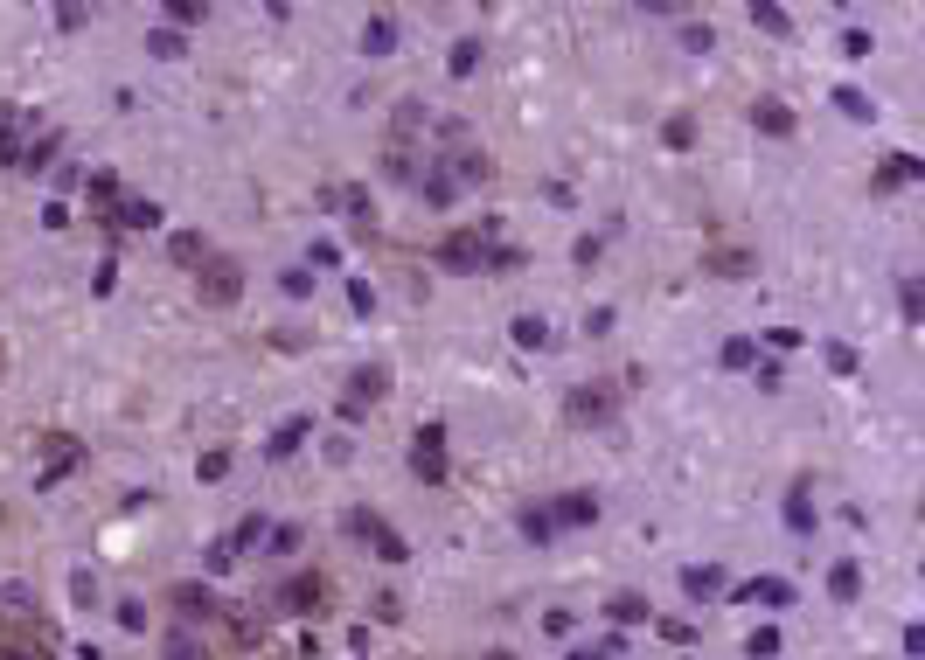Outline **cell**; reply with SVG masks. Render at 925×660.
<instances>
[{"instance_id": "obj_1", "label": "cell", "mask_w": 925, "mask_h": 660, "mask_svg": "<svg viewBox=\"0 0 925 660\" xmlns=\"http://www.w3.org/2000/svg\"><path fill=\"white\" fill-rule=\"evenodd\" d=\"M195 292H202V306H237V299H244V264L237 258H202Z\"/></svg>"}, {"instance_id": "obj_2", "label": "cell", "mask_w": 925, "mask_h": 660, "mask_svg": "<svg viewBox=\"0 0 925 660\" xmlns=\"http://www.w3.org/2000/svg\"><path fill=\"white\" fill-rule=\"evenodd\" d=\"M487 258H494V223L453 230V237L439 244V264H446V271H487Z\"/></svg>"}, {"instance_id": "obj_3", "label": "cell", "mask_w": 925, "mask_h": 660, "mask_svg": "<svg viewBox=\"0 0 925 660\" xmlns=\"http://www.w3.org/2000/svg\"><path fill=\"white\" fill-rule=\"evenodd\" d=\"M411 473H418L425 487H446V480H453V459H446V424H425V431L411 438Z\"/></svg>"}, {"instance_id": "obj_4", "label": "cell", "mask_w": 925, "mask_h": 660, "mask_svg": "<svg viewBox=\"0 0 925 660\" xmlns=\"http://www.w3.org/2000/svg\"><path fill=\"white\" fill-rule=\"evenodd\" d=\"M348 535H362V542H369V549H376L383 563H404V556H411V542H404L397 528L383 522L376 508H348Z\"/></svg>"}, {"instance_id": "obj_5", "label": "cell", "mask_w": 925, "mask_h": 660, "mask_svg": "<svg viewBox=\"0 0 925 660\" xmlns=\"http://www.w3.org/2000/svg\"><path fill=\"white\" fill-rule=\"evenodd\" d=\"M279 612H293V619H313V612H327V577H320V570H300V577H286V584H279Z\"/></svg>"}, {"instance_id": "obj_6", "label": "cell", "mask_w": 925, "mask_h": 660, "mask_svg": "<svg viewBox=\"0 0 925 660\" xmlns=\"http://www.w3.org/2000/svg\"><path fill=\"white\" fill-rule=\"evenodd\" d=\"M613 410H619V396L606 390V383H585V390L564 396V417H571L578 431H592V424H613Z\"/></svg>"}, {"instance_id": "obj_7", "label": "cell", "mask_w": 925, "mask_h": 660, "mask_svg": "<svg viewBox=\"0 0 925 660\" xmlns=\"http://www.w3.org/2000/svg\"><path fill=\"white\" fill-rule=\"evenodd\" d=\"M390 396V369L383 362H369V369H355L348 376V396H341V417H362L369 403H383Z\"/></svg>"}, {"instance_id": "obj_8", "label": "cell", "mask_w": 925, "mask_h": 660, "mask_svg": "<svg viewBox=\"0 0 925 660\" xmlns=\"http://www.w3.org/2000/svg\"><path fill=\"white\" fill-rule=\"evenodd\" d=\"M42 452H49V466L35 473V487H56V480H63V473H70V466L84 459V445H77L70 431H42Z\"/></svg>"}, {"instance_id": "obj_9", "label": "cell", "mask_w": 925, "mask_h": 660, "mask_svg": "<svg viewBox=\"0 0 925 660\" xmlns=\"http://www.w3.org/2000/svg\"><path fill=\"white\" fill-rule=\"evenodd\" d=\"M28 626V633H42V612H35V591L28 584H0V626Z\"/></svg>"}, {"instance_id": "obj_10", "label": "cell", "mask_w": 925, "mask_h": 660, "mask_svg": "<svg viewBox=\"0 0 925 660\" xmlns=\"http://www.w3.org/2000/svg\"><path fill=\"white\" fill-rule=\"evenodd\" d=\"M56 647V633L42 626V633H14V626H0V660H49Z\"/></svg>"}, {"instance_id": "obj_11", "label": "cell", "mask_w": 925, "mask_h": 660, "mask_svg": "<svg viewBox=\"0 0 925 660\" xmlns=\"http://www.w3.org/2000/svg\"><path fill=\"white\" fill-rule=\"evenodd\" d=\"M320 202H327V209H341V216H355V230H376V202H369L362 188H327Z\"/></svg>"}, {"instance_id": "obj_12", "label": "cell", "mask_w": 925, "mask_h": 660, "mask_svg": "<svg viewBox=\"0 0 925 660\" xmlns=\"http://www.w3.org/2000/svg\"><path fill=\"white\" fill-rule=\"evenodd\" d=\"M550 515H557V528H592L599 522V494H564Z\"/></svg>"}, {"instance_id": "obj_13", "label": "cell", "mask_w": 925, "mask_h": 660, "mask_svg": "<svg viewBox=\"0 0 925 660\" xmlns=\"http://www.w3.org/2000/svg\"><path fill=\"white\" fill-rule=\"evenodd\" d=\"M919 174H925V160H919V153H891V160L877 167V188H912Z\"/></svg>"}, {"instance_id": "obj_14", "label": "cell", "mask_w": 925, "mask_h": 660, "mask_svg": "<svg viewBox=\"0 0 925 660\" xmlns=\"http://www.w3.org/2000/svg\"><path fill=\"white\" fill-rule=\"evenodd\" d=\"M828 598H835V605H856V598H863V563H835V570H828Z\"/></svg>"}, {"instance_id": "obj_15", "label": "cell", "mask_w": 925, "mask_h": 660, "mask_svg": "<svg viewBox=\"0 0 925 660\" xmlns=\"http://www.w3.org/2000/svg\"><path fill=\"white\" fill-rule=\"evenodd\" d=\"M738 598H752V605H772V612H779V605H793V584H786V577H752Z\"/></svg>"}, {"instance_id": "obj_16", "label": "cell", "mask_w": 925, "mask_h": 660, "mask_svg": "<svg viewBox=\"0 0 925 660\" xmlns=\"http://www.w3.org/2000/svg\"><path fill=\"white\" fill-rule=\"evenodd\" d=\"M362 49H369V56H390V49H397V21H390V14H369V21H362Z\"/></svg>"}, {"instance_id": "obj_17", "label": "cell", "mask_w": 925, "mask_h": 660, "mask_svg": "<svg viewBox=\"0 0 925 660\" xmlns=\"http://www.w3.org/2000/svg\"><path fill=\"white\" fill-rule=\"evenodd\" d=\"M418 195H425L432 209H446V202H453V174H446V160H432V167L418 174Z\"/></svg>"}, {"instance_id": "obj_18", "label": "cell", "mask_w": 925, "mask_h": 660, "mask_svg": "<svg viewBox=\"0 0 925 660\" xmlns=\"http://www.w3.org/2000/svg\"><path fill=\"white\" fill-rule=\"evenodd\" d=\"M682 591H689V598H717V591H724V570H717V563H689V570H682Z\"/></svg>"}, {"instance_id": "obj_19", "label": "cell", "mask_w": 925, "mask_h": 660, "mask_svg": "<svg viewBox=\"0 0 925 660\" xmlns=\"http://www.w3.org/2000/svg\"><path fill=\"white\" fill-rule=\"evenodd\" d=\"M167 598H174V612H181V619H209V612H216V598H209L202 584H174Z\"/></svg>"}, {"instance_id": "obj_20", "label": "cell", "mask_w": 925, "mask_h": 660, "mask_svg": "<svg viewBox=\"0 0 925 660\" xmlns=\"http://www.w3.org/2000/svg\"><path fill=\"white\" fill-rule=\"evenodd\" d=\"M752 126L772 132V139H786V132H793V112H786L779 98H759V105H752Z\"/></svg>"}, {"instance_id": "obj_21", "label": "cell", "mask_w": 925, "mask_h": 660, "mask_svg": "<svg viewBox=\"0 0 925 660\" xmlns=\"http://www.w3.org/2000/svg\"><path fill=\"white\" fill-rule=\"evenodd\" d=\"M522 535H529L536 549H543V542H557V515H550L543 501H529V508H522Z\"/></svg>"}, {"instance_id": "obj_22", "label": "cell", "mask_w": 925, "mask_h": 660, "mask_svg": "<svg viewBox=\"0 0 925 660\" xmlns=\"http://www.w3.org/2000/svg\"><path fill=\"white\" fill-rule=\"evenodd\" d=\"M307 431H313L307 417H286V424L272 431V459H286V452H300V445H307Z\"/></svg>"}, {"instance_id": "obj_23", "label": "cell", "mask_w": 925, "mask_h": 660, "mask_svg": "<svg viewBox=\"0 0 925 660\" xmlns=\"http://www.w3.org/2000/svg\"><path fill=\"white\" fill-rule=\"evenodd\" d=\"M119 223H126V230H154V223H160V202H147V195L119 202Z\"/></svg>"}, {"instance_id": "obj_24", "label": "cell", "mask_w": 925, "mask_h": 660, "mask_svg": "<svg viewBox=\"0 0 925 660\" xmlns=\"http://www.w3.org/2000/svg\"><path fill=\"white\" fill-rule=\"evenodd\" d=\"M167 258H174V264H188V271H202V230H174Z\"/></svg>"}, {"instance_id": "obj_25", "label": "cell", "mask_w": 925, "mask_h": 660, "mask_svg": "<svg viewBox=\"0 0 925 660\" xmlns=\"http://www.w3.org/2000/svg\"><path fill=\"white\" fill-rule=\"evenodd\" d=\"M446 70H453V77H473V70H480V35H460V42H453Z\"/></svg>"}, {"instance_id": "obj_26", "label": "cell", "mask_w": 925, "mask_h": 660, "mask_svg": "<svg viewBox=\"0 0 925 660\" xmlns=\"http://www.w3.org/2000/svg\"><path fill=\"white\" fill-rule=\"evenodd\" d=\"M265 542H272V522H265V515L237 522V535H230V549H265Z\"/></svg>"}, {"instance_id": "obj_27", "label": "cell", "mask_w": 925, "mask_h": 660, "mask_svg": "<svg viewBox=\"0 0 925 660\" xmlns=\"http://www.w3.org/2000/svg\"><path fill=\"white\" fill-rule=\"evenodd\" d=\"M606 612H613V626H640V619H647V598H633V591H619V598L606 605Z\"/></svg>"}, {"instance_id": "obj_28", "label": "cell", "mask_w": 925, "mask_h": 660, "mask_svg": "<svg viewBox=\"0 0 925 660\" xmlns=\"http://www.w3.org/2000/svg\"><path fill=\"white\" fill-rule=\"evenodd\" d=\"M703 264H710L717 278H745V271H752V258H745V251H710Z\"/></svg>"}, {"instance_id": "obj_29", "label": "cell", "mask_w": 925, "mask_h": 660, "mask_svg": "<svg viewBox=\"0 0 925 660\" xmlns=\"http://www.w3.org/2000/svg\"><path fill=\"white\" fill-rule=\"evenodd\" d=\"M752 28H766V35H793L786 7H752Z\"/></svg>"}, {"instance_id": "obj_30", "label": "cell", "mask_w": 925, "mask_h": 660, "mask_svg": "<svg viewBox=\"0 0 925 660\" xmlns=\"http://www.w3.org/2000/svg\"><path fill=\"white\" fill-rule=\"evenodd\" d=\"M668 146H675V153H682V146H696V119H689V112H675V119H668Z\"/></svg>"}, {"instance_id": "obj_31", "label": "cell", "mask_w": 925, "mask_h": 660, "mask_svg": "<svg viewBox=\"0 0 925 660\" xmlns=\"http://www.w3.org/2000/svg\"><path fill=\"white\" fill-rule=\"evenodd\" d=\"M835 105H842V112H849V119H870V98H863V91H856V84H842V91H835Z\"/></svg>"}, {"instance_id": "obj_32", "label": "cell", "mask_w": 925, "mask_h": 660, "mask_svg": "<svg viewBox=\"0 0 925 660\" xmlns=\"http://www.w3.org/2000/svg\"><path fill=\"white\" fill-rule=\"evenodd\" d=\"M515 341H522V348H543V341H550V327L529 313V320H515Z\"/></svg>"}, {"instance_id": "obj_33", "label": "cell", "mask_w": 925, "mask_h": 660, "mask_svg": "<svg viewBox=\"0 0 925 660\" xmlns=\"http://www.w3.org/2000/svg\"><path fill=\"white\" fill-rule=\"evenodd\" d=\"M752 362H759L752 341H724V369H752Z\"/></svg>"}, {"instance_id": "obj_34", "label": "cell", "mask_w": 925, "mask_h": 660, "mask_svg": "<svg viewBox=\"0 0 925 660\" xmlns=\"http://www.w3.org/2000/svg\"><path fill=\"white\" fill-rule=\"evenodd\" d=\"M195 473H202V480H223V473H230V452H223V445H216V452H202V459H195Z\"/></svg>"}, {"instance_id": "obj_35", "label": "cell", "mask_w": 925, "mask_h": 660, "mask_svg": "<svg viewBox=\"0 0 925 660\" xmlns=\"http://www.w3.org/2000/svg\"><path fill=\"white\" fill-rule=\"evenodd\" d=\"M786 522L800 528V535H807V528H814V508H807V494H800V487H793V501H786Z\"/></svg>"}, {"instance_id": "obj_36", "label": "cell", "mask_w": 925, "mask_h": 660, "mask_svg": "<svg viewBox=\"0 0 925 660\" xmlns=\"http://www.w3.org/2000/svg\"><path fill=\"white\" fill-rule=\"evenodd\" d=\"M91 202L112 209V202H119V181H112V174H91Z\"/></svg>"}, {"instance_id": "obj_37", "label": "cell", "mask_w": 925, "mask_h": 660, "mask_svg": "<svg viewBox=\"0 0 925 660\" xmlns=\"http://www.w3.org/2000/svg\"><path fill=\"white\" fill-rule=\"evenodd\" d=\"M745 654H752V660H779V633H772V626H766V633H752Z\"/></svg>"}, {"instance_id": "obj_38", "label": "cell", "mask_w": 925, "mask_h": 660, "mask_svg": "<svg viewBox=\"0 0 925 660\" xmlns=\"http://www.w3.org/2000/svg\"><path fill=\"white\" fill-rule=\"evenodd\" d=\"M898 306H905V320H919V313H925V292H919V278H905V292H898Z\"/></svg>"}, {"instance_id": "obj_39", "label": "cell", "mask_w": 925, "mask_h": 660, "mask_svg": "<svg viewBox=\"0 0 925 660\" xmlns=\"http://www.w3.org/2000/svg\"><path fill=\"white\" fill-rule=\"evenodd\" d=\"M167 660H209V654H195V633H174L167 640Z\"/></svg>"}, {"instance_id": "obj_40", "label": "cell", "mask_w": 925, "mask_h": 660, "mask_svg": "<svg viewBox=\"0 0 925 660\" xmlns=\"http://www.w3.org/2000/svg\"><path fill=\"white\" fill-rule=\"evenodd\" d=\"M70 591H77V605H98V577H91V570H77Z\"/></svg>"}, {"instance_id": "obj_41", "label": "cell", "mask_w": 925, "mask_h": 660, "mask_svg": "<svg viewBox=\"0 0 925 660\" xmlns=\"http://www.w3.org/2000/svg\"><path fill=\"white\" fill-rule=\"evenodd\" d=\"M300 542H307V535L286 522V528H272V542H265V549H279V556H286V549H300Z\"/></svg>"}, {"instance_id": "obj_42", "label": "cell", "mask_w": 925, "mask_h": 660, "mask_svg": "<svg viewBox=\"0 0 925 660\" xmlns=\"http://www.w3.org/2000/svg\"><path fill=\"white\" fill-rule=\"evenodd\" d=\"M119 626H126V633H140V626H147V605H133V598H126V605H119Z\"/></svg>"}, {"instance_id": "obj_43", "label": "cell", "mask_w": 925, "mask_h": 660, "mask_svg": "<svg viewBox=\"0 0 925 660\" xmlns=\"http://www.w3.org/2000/svg\"><path fill=\"white\" fill-rule=\"evenodd\" d=\"M571 660H599V647H578V654H571Z\"/></svg>"}, {"instance_id": "obj_44", "label": "cell", "mask_w": 925, "mask_h": 660, "mask_svg": "<svg viewBox=\"0 0 925 660\" xmlns=\"http://www.w3.org/2000/svg\"><path fill=\"white\" fill-rule=\"evenodd\" d=\"M487 660H515V654H487Z\"/></svg>"}]
</instances>
